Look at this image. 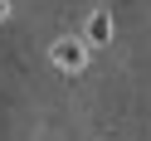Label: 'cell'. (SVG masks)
<instances>
[{
	"label": "cell",
	"mask_w": 151,
	"mask_h": 141,
	"mask_svg": "<svg viewBox=\"0 0 151 141\" xmlns=\"http://www.w3.org/2000/svg\"><path fill=\"white\" fill-rule=\"evenodd\" d=\"M93 59V44H78V39H59L54 44V63H59L63 73H83Z\"/></svg>",
	"instance_id": "1"
},
{
	"label": "cell",
	"mask_w": 151,
	"mask_h": 141,
	"mask_svg": "<svg viewBox=\"0 0 151 141\" xmlns=\"http://www.w3.org/2000/svg\"><path fill=\"white\" fill-rule=\"evenodd\" d=\"M5 15H10V5H5V0H0V20H5Z\"/></svg>",
	"instance_id": "3"
},
{
	"label": "cell",
	"mask_w": 151,
	"mask_h": 141,
	"mask_svg": "<svg viewBox=\"0 0 151 141\" xmlns=\"http://www.w3.org/2000/svg\"><path fill=\"white\" fill-rule=\"evenodd\" d=\"M107 39H112V15H107V10H93V20H88V44L102 49Z\"/></svg>",
	"instance_id": "2"
}]
</instances>
